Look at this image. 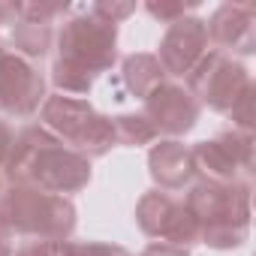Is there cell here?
Masks as SVG:
<instances>
[{"mask_svg":"<svg viewBox=\"0 0 256 256\" xmlns=\"http://www.w3.org/2000/svg\"><path fill=\"white\" fill-rule=\"evenodd\" d=\"M42 126L52 130L66 148L78 151L82 157L94 160L114 148L112 118L100 114L88 100L52 94L42 102Z\"/></svg>","mask_w":256,"mask_h":256,"instance_id":"cell-3","label":"cell"},{"mask_svg":"<svg viewBox=\"0 0 256 256\" xmlns=\"http://www.w3.org/2000/svg\"><path fill=\"white\" fill-rule=\"evenodd\" d=\"M208 52V30L205 22L196 16H184L172 22L160 40L157 60L166 76H187Z\"/></svg>","mask_w":256,"mask_h":256,"instance_id":"cell-11","label":"cell"},{"mask_svg":"<svg viewBox=\"0 0 256 256\" xmlns=\"http://www.w3.org/2000/svg\"><path fill=\"white\" fill-rule=\"evenodd\" d=\"M16 253V232L6 223V217L0 214V256H12Z\"/></svg>","mask_w":256,"mask_h":256,"instance_id":"cell-22","label":"cell"},{"mask_svg":"<svg viewBox=\"0 0 256 256\" xmlns=\"http://www.w3.org/2000/svg\"><path fill=\"white\" fill-rule=\"evenodd\" d=\"M12 256H72V241H22Z\"/></svg>","mask_w":256,"mask_h":256,"instance_id":"cell-18","label":"cell"},{"mask_svg":"<svg viewBox=\"0 0 256 256\" xmlns=\"http://www.w3.org/2000/svg\"><path fill=\"white\" fill-rule=\"evenodd\" d=\"M120 76H124V84L133 96L145 100L151 96L160 84H166V72L157 60V54H148V52H139V54H130L124 58V66H120Z\"/></svg>","mask_w":256,"mask_h":256,"instance_id":"cell-14","label":"cell"},{"mask_svg":"<svg viewBox=\"0 0 256 256\" xmlns=\"http://www.w3.org/2000/svg\"><path fill=\"white\" fill-rule=\"evenodd\" d=\"M72 256H133V253L108 241H72Z\"/></svg>","mask_w":256,"mask_h":256,"instance_id":"cell-20","label":"cell"},{"mask_svg":"<svg viewBox=\"0 0 256 256\" xmlns=\"http://www.w3.org/2000/svg\"><path fill=\"white\" fill-rule=\"evenodd\" d=\"M142 102H145L142 114L151 120L157 136L160 133H166V136H184V133H190L193 126H196V120H199V112H202V106L196 102V96L187 88L175 84V82L160 84Z\"/></svg>","mask_w":256,"mask_h":256,"instance_id":"cell-10","label":"cell"},{"mask_svg":"<svg viewBox=\"0 0 256 256\" xmlns=\"http://www.w3.org/2000/svg\"><path fill=\"white\" fill-rule=\"evenodd\" d=\"M256 4L253 0H238V4H223L211 12L205 22L208 42H214V52H238L253 54L256 52Z\"/></svg>","mask_w":256,"mask_h":256,"instance_id":"cell-12","label":"cell"},{"mask_svg":"<svg viewBox=\"0 0 256 256\" xmlns=\"http://www.w3.org/2000/svg\"><path fill=\"white\" fill-rule=\"evenodd\" d=\"M247 88H253L247 70L214 48L205 52V58L187 72V90L196 96V102L223 114L232 112V106L247 94Z\"/></svg>","mask_w":256,"mask_h":256,"instance_id":"cell-5","label":"cell"},{"mask_svg":"<svg viewBox=\"0 0 256 256\" xmlns=\"http://www.w3.org/2000/svg\"><path fill=\"white\" fill-rule=\"evenodd\" d=\"M88 10H90L94 16L112 22V24H120L124 18H130V16L136 12V4H94V6H88Z\"/></svg>","mask_w":256,"mask_h":256,"instance_id":"cell-21","label":"cell"},{"mask_svg":"<svg viewBox=\"0 0 256 256\" xmlns=\"http://www.w3.org/2000/svg\"><path fill=\"white\" fill-rule=\"evenodd\" d=\"M46 96V76L36 70V64L0 46V114L30 118L34 112H40Z\"/></svg>","mask_w":256,"mask_h":256,"instance_id":"cell-9","label":"cell"},{"mask_svg":"<svg viewBox=\"0 0 256 256\" xmlns=\"http://www.w3.org/2000/svg\"><path fill=\"white\" fill-rule=\"evenodd\" d=\"M187 211L199 220L202 229L208 226H250V184L232 181H199L190 187L184 199Z\"/></svg>","mask_w":256,"mask_h":256,"instance_id":"cell-7","label":"cell"},{"mask_svg":"<svg viewBox=\"0 0 256 256\" xmlns=\"http://www.w3.org/2000/svg\"><path fill=\"white\" fill-rule=\"evenodd\" d=\"M12 46L16 54L24 60H42L54 46V28L52 24H34V22H16L12 24Z\"/></svg>","mask_w":256,"mask_h":256,"instance_id":"cell-15","label":"cell"},{"mask_svg":"<svg viewBox=\"0 0 256 256\" xmlns=\"http://www.w3.org/2000/svg\"><path fill=\"white\" fill-rule=\"evenodd\" d=\"M142 256H190L184 247H172V244H166V241H151L145 250H142Z\"/></svg>","mask_w":256,"mask_h":256,"instance_id":"cell-23","label":"cell"},{"mask_svg":"<svg viewBox=\"0 0 256 256\" xmlns=\"http://www.w3.org/2000/svg\"><path fill=\"white\" fill-rule=\"evenodd\" d=\"M4 193H6V175L0 172V196H4Z\"/></svg>","mask_w":256,"mask_h":256,"instance_id":"cell-26","label":"cell"},{"mask_svg":"<svg viewBox=\"0 0 256 256\" xmlns=\"http://www.w3.org/2000/svg\"><path fill=\"white\" fill-rule=\"evenodd\" d=\"M196 172H202V181L232 184L241 181V175L253 172V133L226 130L208 142H199L190 148Z\"/></svg>","mask_w":256,"mask_h":256,"instance_id":"cell-8","label":"cell"},{"mask_svg":"<svg viewBox=\"0 0 256 256\" xmlns=\"http://www.w3.org/2000/svg\"><path fill=\"white\" fill-rule=\"evenodd\" d=\"M112 130H114V145L124 148H139L157 139V130L145 114H118L112 118Z\"/></svg>","mask_w":256,"mask_h":256,"instance_id":"cell-16","label":"cell"},{"mask_svg":"<svg viewBox=\"0 0 256 256\" xmlns=\"http://www.w3.org/2000/svg\"><path fill=\"white\" fill-rule=\"evenodd\" d=\"M18 10V22H34V24H54V18L66 16L70 6L66 4H48V0H28V4H16Z\"/></svg>","mask_w":256,"mask_h":256,"instance_id":"cell-17","label":"cell"},{"mask_svg":"<svg viewBox=\"0 0 256 256\" xmlns=\"http://www.w3.org/2000/svg\"><path fill=\"white\" fill-rule=\"evenodd\" d=\"M12 139H16V130L0 118V169H4L6 157H10V148H12Z\"/></svg>","mask_w":256,"mask_h":256,"instance_id":"cell-24","label":"cell"},{"mask_svg":"<svg viewBox=\"0 0 256 256\" xmlns=\"http://www.w3.org/2000/svg\"><path fill=\"white\" fill-rule=\"evenodd\" d=\"M16 22H18L16 4H4V0H0V24H16Z\"/></svg>","mask_w":256,"mask_h":256,"instance_id":"cell-25","label":"cell"},{"mask_svg":"<svg viewBox=\"0 0 256 256\" xmlns=\"http://www.w3.org/2000/svg\"><path fill=\"white\" fill-rule=\"evenodd\" d=\"M0 214L16 235L40 241H70L76 232V205L66 196L42 193L36 187L10 184L0 196Z\"/></svg>","mask_w":256,"mask_h":256,"instance_id":"cell-2","label":"cell"},{"mask_svg":"<svg viewBox=\"0 0 256 256\" xmlns=\"http://www.w3.org/2000/svg\"><path fill=\"white\" fill-rule=\"evenodd\" d=\"M136 223L148 238H160L172 247H190L202 241L199 220L187 211L184 202L169 196L166 190H148L136 205Z\"/></svg>","mask_w":256,"mask_h":256,"instance_id":"cell-6","label":"cell"},{"mask_svg":"<svg viewBox=\"0 0 256 256\" xmlns=\"http://www.w3.org/2000/svg\"><path fill=\"white\" fill-rule=\"evenodd\" d=\"M54 42L60 64L76 66L94 78L112 70L118 60V24L94 16L90 10L66 18L64 28L54 34Z\"/></svg>","mask_w":256,"mask_h":256,"instance_id":"cell-4","label":"cell"},{"mask_svg":"<svg viewBox=\"0 0 256 256\" xmlns=\"http://www.w3.org/2000/svg\"><path fill=\"white\" fill-rule=\"evenodd\" d=\"M148 169H151V178L160 184V190H181L193 181L196 175V166H193V154L184 142L178 139H166L160 145L151 148L148 154Z\"/></svg>","mask_w":256,"mask_h":256,"instance_id":"cell-13","label":"cell"},{"mask_svg":"<svg viewBox=\"0 0 256 256\" xmlns=\"http://www.w3.org/2000/svg\"><path fill=\"white\" fill-rule=\"evenodd\" d=\"M4 175L10 184H24L70 199V193H78L90 184V160L66 148L42 124H30L16 133Z\"/></svg>","mask_w":256,"mask_h":256,"instance_id":"cell-1","label":"cell"},{"mask_svg":"<svg viewBox=\"0 0 256 256\" xmlns=\"http://www.w3.org/2000/svg\"><path fill=\"white\" fill-rule=\"evenodd\" d=\"M196 6H199V0H190V4H175V0H172V4H145V12L154 16V18L163 22V24H172V22L190 16Z\"/></svg>","mask_w":256,"mask_h":256,"instance_id":"cell-19","label":"cell"}]
</instances>
